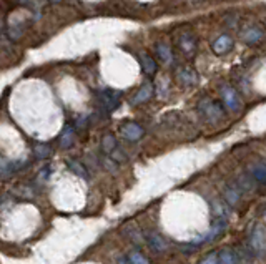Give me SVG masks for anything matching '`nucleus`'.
<instances>
[{"mask_svg":"<svg viewBox=\"0 0 266 264\" xmlns=\"http://www.w3.org/2000/svg\"><path fill=\"white\" fill-rule=\"evenodd\" d=\"M223 194H225L226 203H228L230 206H236V204L240 203L241 194H240V189H238V188H235V186H226Z\"/></svg>","mask_w":266,"mask_h":264,"instance_id":"nucleus-16","label":"nucleus"},{"mask_svg":"<svg viewBox=\"0 0 266 264\" xmlns=\"http://www.w3.org/2000/svg\"><path fill=\"white\" fill-rule=\"evenodd\" d=\"M231 47H233V38L230 35H222L217 38V42L213 43V51L217 55H223L226 51H230Z\"/></svg>","mask_w":266,"mask_h":264,"instance_id":"nucleus-12","label":"nucleus"},{"mask_svg":"<svg viewBox=\"0 0 266 264\" xmlns=\"http://www.w3.org/2000/svg\"><path fill=\"white\" fill-rule=\"evenodd\" d=\"M250 246L254 256L263 257L266 254V231L263 226H254L250 236Z\"/></svg>","mask_w":266,"mask_h":264,"instance_id":"nucleus-2","label":"nucleus"},{"mask_svg":"<svg viewBox=\"0 0 266 264\" xmlns=\"http://www.w3.org/2000/svg\"><path fill=\"white\" fill-rule=\"evenodd\" d=\"M117 148H118L117 138L113 135H105L103 138H101V150H103L105 154H112Z\"/></svg>","mask_w":266,"mask_h":264,"instance_id":"nucleus-19","label":"nucleus"},{"mask_svg":"<svg viewBox=\"0 0 266 264\" xmlns=\"http://www.w3.org/2000/svg\"><path fill=\"white\" fill-rule=\"evenodd\" d=\"M250 173H251V176H253L254 181L264 183V185H266V163H256V165H253L251 170H250Z\"/></svg>","mask_w":266,"mask_h":264,"instance_id":"nucleus-18","label":"nucleus"},{"mask_svg":"<svg viewBox=\"0 0 266 264\" xmlns=\"http://www.w3.org/2000/svg\"><path fill=\"white\" fill-rule=\"evenodd\" d=\"M153 85H151L150 82H146L143 87H141L138 91H137V95L133 96L132 98V105H140V103H145V101H148L151 96H153Z\"/></svg>","mask_w":266,"mask_h":264,"instance_id":"nucleus-11","label":"nucleus"},{"mask_svg":"<svg viewBox=\"0 0 266 264\" xmlns=\"http://www.w3.org/2000/svg\"><path fill=\"white\" fill-rule=\"evenodd\" d=\"M52 150H50V146L47 143H37L35 148H33V154H35V158L38 160H43V158H48Z\"/></svg>","mask_w":266,"mask_h":264,"instance_id":"nucleus-21","label":"nucleus"},{"mask_svg":"<svg viewBox=\"0 0 266 264\" xmlns=\"http://www.w3.org/2000/svg\"><path fill=\"white\" fill-rule=\"evenodd\" d=\"M123 233L127 234V236L133 241V243L141 244V241H143V234H141V229L137 225H127L123 228Z\"/></svg>","mask_w":266,"mask_h":264,"instance_id":"nucleus-17","label":"nucleus"},{"mask_svg":"<svg viewBox=\"0 0 266 264\" xmlns=\"http://www.w3.org/2000/svg\"><path fill=\"white\" fill-rule=\"evenodd\" d=\"M241 38H243V42H246V43H250V45H254V43L261 42V40L264 38V33H263V30L259 27L253 25L250 28H246L245 32H241Z\"/></svg>","mask_w":266,"mask_h":264,"instance_id":"nucleus-10","label":"nucleus"},{"mask_svg":"<svg viewBox=\"0 0 266 264\" xmlns=\"http://www.w3.org/2000/svg\"><path fill=\"white\" fill-rule=\"evenodd\" d=\"M200 115L206 122L210 123H217V122H222V120L226 117V108L223 105H220L218 101H215L211 98H205L200 101Z\"/></svg>","mask_w":266,"mask_h":264,"instance_id":"nucleus-1","label":"nucleus"},{"mask_svg":"<svg viewBox=\"0 0 266 264\" xmlns=\"http://www.w3.org/2000/svg\"><path fill=\"white\" fill-rule=\"evenodd\" d=\"M127 259H128V262H130V264H150V262H148V259H146V257H145L143 254H141L140 251H133V252H130Z\"/></svg>","mask_w":266,"mask_h":264,"instance_id":"nucleus-23","label":"nucleus"},{"mask_svg":"<svg viewBox=\"0 0 266 264\" xmlns=\"http://www.w3.org/2000/svg\"><path fill=\"white\" fill-rule=\"evenodd\" d=\"M178 48L183 51L185 55H193L196 50V38L190 33H182L178 37Z\"/></svg>","mask_w":266,"mask_h":264,"instance_id":"nucleus-7","label":"nucleus"},{"mask_svg":"<svg viewBox=\"0 0 266 264\" xmlns=\"http://www.w3.org/2000/svg\"><path fill=\"white\" fill-rule=\"evenodd\" d=\"M201 264H222L218 259V256L215 254V252H211V254H208L205 259L201 261Z\"/></svg>","mask_w":266,"mask_h":264,"instance_id":"nucleus-25","label":"nucleus"},{"mask_svg":"<svg viewBox=\"0 0 266 264\" xmlns=\"http://www.w3.org/2000/svg\"><path fill=\"white\" fill-rule=\"evenodd\" d=\"M155 51H156V57H158V60H160V62H163V63H172L173 54H172V48H170L168 43L158 42L155 45Z\"/></svg>","mask_w":266,"mask_h":264,"instance_id":"nucleus-13","label":"nucleus"},{"mask_svg":"<svg viewBox=\"0 0 266 264\" xmlns=\"http://www.w3.org/2000/svg\"><path fill=\"white\" fill-rule=\"evenodd\" d=\"M120 264H130V262H128V259H125V257H122V259H120Z\"/></svg>","mask_w":266,"mask_h":264,"instance_id":"nucleus-28","label":"nucleus"},{"mask_svg":"<svg viewBox=\"0 0 266 264\" xmlns=\"http://www.w3.org/2000/svg\"><path fill=\"white\" fill-rule=\"evenodd\" d=\"M98 100L109 112L118 107V93L115 90H101L98 93Z\"/></svg>","mask_w":266,"mask_h":264,"instance_id":"nucleus-8","label":"nucleus"},{"mask_svg":"<svg viewBox=\"0 0 266 264\" xmlns=\"http://www.w3.org/2000/svg\"><path fill=\"white\" fill-rule=\"evenodd\" d=\"M67 165H69V168L77 176L83 178V180H88V171H87V168H85V166L80 162H77V160H69V162H67Z\"/></svg>","mask_w":266,"mask_h":264,"instance_id":"nucleus-20","label":"nucleus"},{"mask_svg":"<svg viewBox=\"0 0 266 264\" xmlns=\"http://www.w3.org/2000/svg\"><path fill=\"white\" fill-rule=\"evenodd\" d=\"M148 246L150 249L156 252V254H160V252L167 251L168 249V241L162 236L160 233H150L148 236Z\"/></svg>","mask_w":266,"mask_h":264,"instance_id":"nucleus-9","label":"nucleus"},{"mask_svg":"<svg viewBox=\"0 0 266 264\" xmlns=\"http://www.w3.org/2000/svg\"><path fill=\"white\" fill-rule=\"evenodd\" d=\"M218 259L222 264H235L236 262V256H235V251H231L228 248H225L220 251L218 254Z\"/></svg>","mask_w":266,"mask_h":264,"instance_id":"nucleus-22","label":"nucleus"},{"mask_svg":"<svg viewBox=\"0 0 266 264\" xmlns=\"http://www.w3.org/2000/svg\"><path fill=\"white\" fill-rule=\"evenodd\" d=\"M75 140V128L72 125H67L60 135V148H70Z\"/></svg>","mask_w":266,"mask_h":264,"instance_id":"nucleus-15","label":"nucleus"},{"mask_svg":"<svg viewBox=\"0 0 266 264\" xmlns=\"http://www.w3.org/2000/svg\"><path fill=\"white\" fill-rule=\"evenodd\" d=\"M7 170H9V163L0 156V173H2V171H7Z\"/></svg>","mask_w":266,"mask_h":264,"instance_id":"nucleus-26","label":"nucleus"},{"mask_svg":"<svg viewBox=\"0 0 266 264\" xmlns=\"http://www.w3.org/2000/svg\"><path fill=\"white\" fill-rule=\"evenodd\" d=\"M85 125H87V118H78L77 120V128H78V126H80V128H82V126H85Z\"/></svg>","mask_w":266,"mask_h":264,"instance_id":"nucleus-27","label":"nucleus"},{"mask_svg":"<svg viewBox=\"0 0 266 264\" xmlns=\"http://www.w3.org/2000/svg\"><path fill=\"white\" fill-rule=\"evenodd\" d=\"M220 93H222V100H223V105L226 110L230 112H238L241 108V100L238 93L230 87V85H223L222 88H220Z\"/></svg>","mask_w":266,"mask_h":264,"instance_id":"nucleus-3","label":"nucleus"},{"mask_svg":"<svg viewBox=\"0 0 266 264\" xmlns=\"http://www.w3.org/2000/svg\"><path fill=\"white\" fill-rule=\"evenodd\" d=\"M110 158H112V160H113V162H115V163H122V162H127V154L123 153L122 150H118V148H117V150L113 151L112 154H110Z\"/></svg>","mask_w":266,"mask_h":264,"instance_id":"nucleus-24","label":"nucleus"},{"mask_svg":"<svg viewBox=\"0 0 266 264\" xmlns=\"http://www.w3.org/2000/svg\"><path fill=\"white\" fill-rule=\"evenodd\" d=\"M122 131V136L125 140L128 141H138L141 136L145 135V130H143V126H140L138 123H133V122H128L125 123L120 128Z\"/></svg>","mask_w":266,"mask_h":264,"instance_id":"nucleus-6","label":"nucleus"},{"mask_svg":"<svg viewBox=\"0 0 266 264\" xmlns=\"http://www.w3.org/2000/svg\"><path fill=\"white\" fill-rule=\"evenodd\" d=\"M140 62H141V67H143V72L146 73V75L153 77L156 73V70H158V65H156V62H155L153 57H150L146 54H141L140 55Z\"/></svg>","mask_w":266,"mask_h":264,"instance_id":"nucleus-14","label":"nucleus"},{"mask_svg":"<svg viewBox=\"0 0 266 264\" xmlns=\"http://www.w3.org/2000/svg\"><path fill=\"white\" fill-rule=\"evenodd\" d=\"M225 229H226V220H223V218H218V220L213 223V226H211L210 231H208L205 236H200L198 239H193V241H191V244L200 246V244L210 243V241H213L215 238H218L220 234L225 231Z\"/></svg>","mask_w":266,"mask_h":264,"instance_id":"nucleus-5","label":"nucleus"},{"mask_svg":"<svg viewBox=\"0 0 266 264\" xmlns=\"http://www.w3.org/2000/svg\"><path fill=\"white\" fill-rule=\"evenodd\" d=\"M175 77H177V82L182 83L183 87H195L198 83V73L190 65L178 67L177 72H175Z\"/></svg>","mask_w":266,"mask_h":264,"instance_id":"nucleus-4","label":"nucleus"},{"mask_svg":"<svg viewBox=\"0 0 266 264\" xmlns=\"http://www.w3.org/2000/svg\"><path fill=\"white\" fill-rule=\"evenodd\" d=\"M241 264H250V262H241Z\"/></svg>","mask_w":266,"mask_h":264,"instance_id":"nucleus-29","label":"nucleus"}]
</instances>
